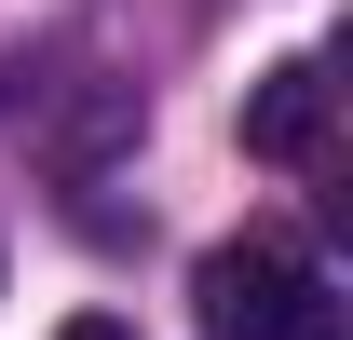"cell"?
I'll return each instance as SVG.
<instances>
[{"label":"cell","mask_w":353,"mask_h":340,"mask_svg":"<svg viewBox=\"0 0 353 340\" xmlns=\"http://www.w3.org/2000/svg\"><path fill=\"white\" fill-rule=\"evenodd\" d=\"M190 299H204V340H353V299L299 245H218Z\"/></svg>","instance_id":"6da1fadb"},{"label":"cell","mask_w":353,"mask_h":340,"mask_svg":"<svg viewBox=\"0 0 353 340\" xmlns=\"http://www.w3.org/2000/svg\"><path fill=\"white\" fill-rule=\"evenodd\" d=\"M312 150H326V68L285 55V68L245 95V164H312Z\"/></svg>","instance_id":"7a4b0ae2"},{"label":"cell","mask_w":353,"mask_h":340,"mask_svg":"<svg viewBox=\"0 0 353 340\" xmlns=\"http://www.w3.org/2000/svg\"><path fill=\"white\" fill-rule=\"evenodd\" d=\"M54 340H136V327H123V313H68Z\"/></svg>","instance_id":"3957f363"}]
</instances>
